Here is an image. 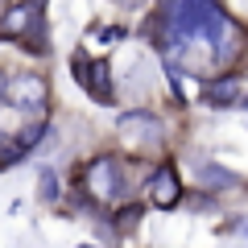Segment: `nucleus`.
Instances as JSON below:
<instances>
[{"mask_svg":"<svg viewBox=\"0 0 248 248\" xmlns=\"http://www.w3.org/2000/svg\"><path fill=\"white\" fill-rule=\"evenodd\" d=\"M4 104L21 112L25 120H46V104H50V83L33 71H21L4 83Z\"/></svg>","mask_w":248,"mask_h":248,"instance_id":"1","label":"nucleus"},{"mask_svg":"<svg viewBox=\"0 0 248 248\" xmlns=\"http://www.w3.org/2000/svg\"><path fill=\"white\" fill-rule=\"evenodd\" d=\"M83 190H87L95 203L116 207L124 199V178H120V161L116 157H95L83 170Z\"/></svg>","mask_w":248,"mask_h":248,"instance_id":"2","label":"nucleus"},{"mask_svg":"<svg viewBox=\"0 0 248 248\" xmlns=\"http://www.w3.org/2000/svg\"><path fill=\"white\" fill-rule=\"evenodd\" d=\"M0 37H9V42H33V37H42V9H37L33 0L4 4V17H0ZM33 50H42V46L33 42Z\"/></svg>","mask_w":248,"mask_h":248,"instance_id":"3","label":"nucleus"},{"mask_svg":"<svg viewBox=\"0 0 248 248\" xmlns=\"http://www.w3.org/2000/svg\"><path fill=\"white\" fill-rule=\"evenodd\" d=\"M71 66H75V83H79L95 104H112V71H108V62L87 58V54L79 50L71 58Z\"/></svg>","mask_w":248,"mask_h":248,"instance_id":"4","label":"nucleus"},{"mask_svg":"<svg viewBox=\"0 0 248 248\" xmlns=\"http://www.w3.org/2000/svg\"><path fill=\"white\" fill-rule=\"evenodd\" d=\"M145 203H153L157 211H174V207L182 203V174H178L170 161L149 174V182H145Z\"/></svg>","mask_w":248,"mask_h":248,"instance_id":"5","label":"nucleus"},{"mask_svg":"<svg viewBox=\"0 0 248 248\" xmlns=\"http://www.w3.org/2000/svg\"><path fill=\"white\" fill-rule=\"evenodd\" d=\"M116 128H120L133 145H141V149H153V145L166 141V124L153 112H141V108H137V112H124L120 120H116Z\"/></svg>","mask_w":248,"mask_h":248,"instance_id":"6","label":"nucleus"},{"mask_svg":"<svg viewBox=\"0 0 248 248\" xmlns=\"http://www.w3.org/2000/svg\"><path fill=\"white\" fill-rule=\"evenodd\" d=\"M240 75H223V79H215V83H207V104L211 108H236L240 104Z\"/></svg>","mask_w":248,"mask_h":248,"instance_id":"7","label":"nucleus"},{"mask_svg":"<svg viewBox=\"0 0 248 248\" xmlns=\"http://www.w3.org/2000/svg\"><path fill=\"white\" fill-rule=\"evenodd\" d=\"M58 174H54V166H46L42 174H37V203H46V207H54L58 203Z\"/></svg>","mask_w":248,"mask_h":248,"instance_id":"8","label":"nucleus"},{"mask_svg":"<svg viewBox=\"0 0 248 248\" xmlns=\"http://www.w3.org/2000/svg\"><path fill=\"white\" fill-rule=\"evenodd\" d=\"M203 186L207 190H228V186H240V178L232 170H219V166H203Z\"/></svg>","mask_w":248,"mask_h":248,"instance_id":"9","label":"nucleus"},{"mask_svg":"<svg viewBox=\"0 0 248 248\" xmlns=\"http://www.w3.org/2000/svg\"><path fill=\"white\" fill-rule=\"evenodd\" d=\"M17 161H21V149H17V145H13V137L4 133V128H0V170L17 166Z\"/></svg>","mask_w":248,"mask_h":248,"instance_id":"10","label":"nucleus"},{"mask_svg":"<svg viewBox=\"0 0 248 248\" xmlns=\"http://www.w3.org/2000/svg\"><path fill=\"white\" fill-rule=\"evenodd\" d=\"M190 207H199V211H207V207H211V199H207V195H195V199H190Z\"/></svg>","mask_w":248,"mask_h":248,"instance_id":"11","label":"nucleus"},{"mask_svg":"<svg viewBox=\"0 0 248 248\" xmlns=\"http://www.w3.org/2000/svg\"><path fill=\"white\" fill-rule=\"evenodd\" d=\"M0 17H4V0H0Z\"/></svg>","mask_w":248,"mask_h":248,"instance_id":"12","label":"nucleus"},{"mask_svg":"<svg viewBox=\"0 0 248 248\" xmlns=\"http://www.w3.org/2000/svg\"><path fill=\"white\" fill-rule=\"evenodd\" d=\"M79 248H95V244H79Z\"/></svg>","mask_w":248,"mask_h":248,"instance_id":"13","label":"nucleus"},{"mask_svg":"<svg viewBox=\"0 0 248 248\" xmlns=\"http://www.w3.org/2000/svg\"><path fill=\"white\" fill-rule=\"evenodd\" d=\"M240 108H248V99H244V104H240Z\"/></svg>","mask_w":248,"mask_h":248,"instance_id":"14","label":"nucleus"}]
</instances>
